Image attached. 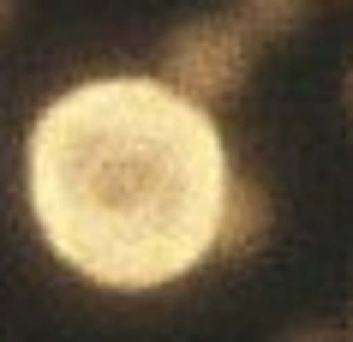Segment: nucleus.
<instances>
[{"mask_svg":"<svg viewBox=\"0 0 353 342\" xmlns=\"http://www.w3.org/2000/svg\"><path fill=\"white\" fill-rule=\"evenodd\" d=\"M228 180L234 156L216 108L162 73L66 84L24 138V198L42 247L108 294H156L210 265Z\"/></svg>","mask_w":353,"mask_h":342,"instance_id":"1","label":"nucleus"},{"mask_svg":"<svg viewBox=\"0 0 353 342\" xmlns=\"http://www.w3.org/2000/svg\"><path fill=\"white\" fill-rule=\"evenodd\" d=\"M258 48L263 42L245 30L228 6H210V12H192L162 37L156 48V73L174 84L180 96L204 102V108H228L240 102L252 73H258Z\"/></svg>","mask_w":353,"mask_h":342,"instance_id":"2","label":"nucleus"},{"mask_svg":"<svg viewBox=\"0 0 353 342\" xmlns=\"http://www.w3.org/2000/svg\"><path fill=\"white\" fill-rule=\"evenodd\" d=\"M276 234V198L258 174H240L228 180V205H222V228H216V258L240 265V258H258Z\"/></svg>","mask_w":353,"mask_h":342,"instance_id":"3","label":"nucleus"},{"mask_svg":"<svg viewBox=\"0 0 353 342\" xmlns=\"http://www.w3.org/2000/svg\"><path fill=\"white\" fill-rule=\"evenodd\" d=\"M317 0H228V12L252 30L258 42H288L299 24L312 19Z\"/></svg>","mask_w":353,"mask_h":342,"instance_id":"4","label":"nucleus"},{"mask_svg":"<svg viewBox=\"0 0 353 342\" xmlns=\"http://www.w3.org/2000/svg\"><path fill=\"white\" fill-rule=\"evenodd\" d=\"M276 342H353L347 330H335V324H288Z\"/></svg>","mask_w":353,"mask_h":342,"instance_id":"5","label":"nucleus"},{"mask_svg":"<svg viewBox=\"0 0 353 342\" xmlns=\"http://www.w3.org/2000/svg\"><path fill=\"white\" fill-rule=\"evenodd\" d=\"M19 12H24V0H0V37L19 24Z\"/></svg>","mask_w":353,"mask_h":342,"instance_id":"6","label":"nucleus"},{"mask_svg":"<svg viewBox=\"0 0 353 342\" xmlns=\"http://www.w3.org/2000/svg\"><path fill=\"white\" fill-rule=\"evenodd\" d=\"M347 108H353V73H347Z\"/></svg>","mask_w":353,"mask_h":342,"instance_id":"7","label":"nucleus"}]
</instances>
